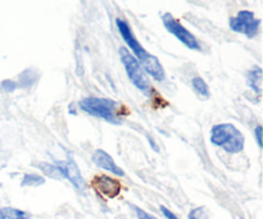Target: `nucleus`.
I'll use <instances>...</instances> for the list:
<instances>
[{"label": "nucleus", "instance_id": "nucleus-1", "mask_svg": "<svg viewBox=\"0 0 263 219\" xmlns=\"http://www.w3.org/2000/svg\"><path fill=\"white\" fill-rule=\"evenodd\" d=\"M116 25H117L118 31H120L121 36L125 40V43L127 44L128 48L131 49V51L134 53V56L138 59V62L140 63V66L143 67L144 71L149 74V76L153 77L156 81H163L164 76V69L162 67L161 62L158 61V58L152 54H149L145 49L141 46V44L136 40V37L134 36L133 31H131L130 26L125 22L123 19H116Z\"/></svg>", "mask_w": 263, "mask_h": 219}, {"label": "nucleus", "instance_id": "nucleus-2", "mask_svg": "<svg viewBox=\"0 0 263 219\" xmlns=\"http://www.w3.org/2000/svg\"><path fill=\"white\" fill-rule=\"evenodd\" d=\"M211 143L220 146L230 154H236L243 151L246 138L243 133L231 123H221L213 126L211 130Z\"/></svg>", "mask_w": 263, "mask_h": 219}, {"label": "nucleus", "instance_id": "nucleus-3", "mask_svg": "<svg viewBox=\"0 0 263 219\" xmlns=\"http://www.w3.org/2000/svg\"><path fill=\"white\" fill-rule=\"evenodd\" d=\"M80 108L92 117L100 118L109 123L117 125L118 118L116 115L117 103L105 97H85L80 102Z\"/></svg>", "mask_w": 263, "mask_h": 219}, {"label": "nucleus", "instance_id": "nucleus-4", "mask_svg": "<svg viewBox=\"0 0 263 219\" xmlns=\"http://www.w3.org/2000/svg\"><path fill=\"white\" fill-rule=\"evenodd\" d=\"M120 56L130 81L135 85L136 89H139L145 95H149V92H151L149 79L148 77H146L145 71L143 69V67H141L140 63L138 62V59L134 56L133 53H130V51L126 48H123V46L120 48Z\"/></svg>", "mask_w": 263, "mask_h": 219}, {"label": "nucleus", "instance_id": "nucleus-5", "mask_svg": "<svg viewBox=\"0 0 263 219\" xmlns=\"http://www.w3.org/2000/svg\"><path fill=\"white\" fill-rule=\"evenodd\" d=\"M261 19L256 18L253 12L251 10H241L236 17L230 19V28L238 33H243L247 37L252 38L258 33Z\"/></svg>", "mask_w": 263, "mask_h": 219}, {"label": "nucleus", "instance_id": "nucleus-6", "mask_svg": "<svg viewBox=\"0 0 263 219\" xmlns=\"http://www.w3.org/2000/svg\"><path fill=\"white\" fill-rule=\"evenodd\" d=\"M162 21H163V25L166 27V30L170 33H172L175 37L179 38L185 46H187L192 50H200V45L198 43L197 37L190 31H187L174 15L170 14V13H166L162 17Z\"/></svg>", "mask_w": 263, "mask_h": 219}, {"label": "nucleus", "instance_id": "nucleus-7", "mask_svg": "<svg viewBox=\"0 0 263 219\" xmlns=\"http://www.w3.org/2000/svg\"><path fill=\"white\" fill-rule=\"evenodd\" d=\"M55 166L59 169L63 178L68 180L79 191H84L85 187H86V184H85V180L82 178L81 172H80L79 167L76 166L73 159L68 158L66 161L55 162Z\"/></svg>", "mask_w": 263, "mask_h": 219}, {"label": "nucleus", "instance_id": "nucleus-8", "mask_svg": "<svg viewBox=\"0 0 263 219\" xmlns=\"http://www.w3.org/2000/svg\"><path fill=\"white\" fill-rule=\"evenodd\" d=\"M91 186L98 194L103 195L105 197H116L121 192V184L113 177L107 176V174H100L95 176L91 181Z\"/></svg>", "mask_w": 263, "mask_h": 219}, {"label": "nucleus", "instance_id": "nucleus-9", "mask_svg": "<svg viewBox=\"0 0 263 219\" xmlns=\"http://www.w3.org/2000/svg\"><path fill=\"white\" fill-rule=\"evenodd\" d=\"M92 162H94L99 168L104 169V171L109 172V173L116 174V176L120 177L125 176V172L116 164V162L113 161L112 156H110L107 151L102 150V149H97V150L92 153Z\"/></svg>", "mask_w": 263, "mask_h": 219}, {"label": "nucleus", "instance_id": "nucleus-10", "mask_svg": "<svg viewBox=\"0 0 263 219\" xmlns=\"http://www.w3.org/2000/svg\"><path fill=\"white\" fill-rule=\"evenodd\" d=\"M247 84L251 87L253 91L257 94H261L262 91V69L259 67H254L252 71L248 72L247 74Z\"/></svg>", "mask_w": 263, "mask_h": 219}, {"label": "nucleus", "instance_id": "nucleus-11", "mask_svg": "<svg viewBox=\"0 0 263 219\" xmlns=\"http://www.w3.org/2000/svg\"><path fill=\"white\" fill-rule=\"evenodd\" d=\"M0 219H31L30 214L12 207L0 208Z\"/></svg>", "mask_w": 263, "mask_h": 219}, {"label": "nucleus", "instance_id": "nucleus-12", "mask_svg": "<svg viewBox=\"0 0 263 219\" xmlns=\"http://www.w3.org/2000/svg\"><path fill=\"white\" fill-rule=\"evenodd\" d=\"M192 85L194 91L197 92L199 96L202 97L210 96V87H208V85L205 84V81L202 78V77H194V78L192 79Z\"/></svg>", "mask_w": 263, "mask_h": 219}, {"label": "nucleus", "instance_id": "nucleus-13", "mask_svg": "<svg viewBox=\"0 0 263 219\" xmlns=\"http://www.w3.org/2000/svg\"><path fill=\"white\" fill-rule=\"evenodd\" d=\"M36 167H37L39 169H40L43 173H45L46 176L51 177V178H55V180H59V178H63L61 174V172H59V169L57 168L55 164H49V163H37L35 164Z\"/></svg>", "mask_w": 263, "mask_h": 219}, {"label": "nucleus", "instance_id": "nucleus-14", "mask_svg": "<svg viewBox=\"0 0 263 219\" xmlns=\"http://www.w3.org/2000/svg\"><path fill=\"white\" fill-rule=\"evenodd\" d=\"M45 184V178L39 174H32L28 173L25 174L22 178V186H28V187H37L41 186V185Z\"/></svg>", "mask_w": 263, "mask_h": 219}, {"label": "nucleus", "instance_id": "nucleus-15", "mask_svg": "<svg viewBox=\"0 0 263 219\" xmlns=\"http://www.w3.org/2000/svg\"><path fill=\"white\" fill-rule=\"evenodd\" d=\"M2 87L7 92H13L18 87L17 82L12 81V79H5V81L2 82Z\"/></svg>", "mask_w": 263, "mask_h": 219}, {"label": "nucleus", "instance_id": "nucleus-16", "mask_svg": "<svg viewBox=\"0 0 263 219\" xmlns=\"http://www.w3.org/2000/svg\"><path fill=\"white\" fill-rule=\"evenodd\" d=\"M134 210H135L136 215H138L139 219H158V218L154 217V215L149 214V213H146L145 210L140 209V208H138V207H134Z\"/></svg>", "mask_w": 263, "mask_h": 219}, {"label": "nucleus", "instance_id": "nucleus-17", "mask_svg": "<svg viewBox=\"0 0 263 219\" xmlns=\"http://www.w3.org/2000/svg\"><path fill=\"white\" fill-rule=\"evenodd\" d=\"M203 213H204V209H203V208H197V209L190 212L189 219H202Z\"/></svg>", "mask_w": 263, "mask_h": 219}, {"label": "nucleus", "instance_id": "nucleus-18", "mask_svg": "<svg viewBox=\"0 0 263 219\" xmlns=\"http://www.w3.org/2000/svg\"><path fill=\"white\" fill-rule=\"evenodd\" d=\"M159 209H161L162 214H163L164 217H166L167 219H179V218L176 217V215L174 214V213L171 212V210H170V209H167V208L164 207V205H161V207H159Z\"/></svg>", "mask_w": 263, "mask_h": 219}, {"label": "nucleus", "instance_id": "nucleus-19", "mask_svg": "<svg viewBox=\"0 0 263 219\" xmlns=\"http://www.w3.org/2000/svg\"><path fill=\"white\" fill-rule=\"evenodd\" d=\"M254 136H256L257 144H258L259 148H262V127L261 126H257L256 130H254Z\"/></svg>", "mask_w": 263, "mask_h": 219}]
</instances>
